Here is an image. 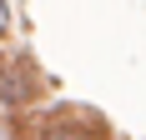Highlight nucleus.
<instances>
[{
    "label": "nucleus",
    "instance_id": "f03ea898",
    "mask_svg": "<svg viewBox=\"0 0 146 140\" xmlns=\"http://www.w3.org/2000/svg\"><path fill=\"white\" fill-rule=\"evenodd\" d=\"M5 30H10V5L0 0V35H5Z\"/></svg>",
    "mask_w": 146,
    "mask_h": 140
},
{
    "label": "nucleus",
    "instance_id": "f257e3e1",
    "mask_svg": "<svg viewBox=\"0 0 146 140\" xmlns=\"http://www.w3.org/2000/svg\"><path fill=\"white\" fill-rule=\"evenodd\" d=\"M40 140H101V135H76V130H45Z\"/></svg>",
    "mask_w": 146,
    "mask_h": 140
}]
</instances>
